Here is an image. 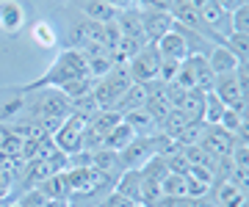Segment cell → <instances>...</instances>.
I'll return each instance as SVG.
<instances>
[{
	"label": "cell",
	"instance_id": "obj_3",
	"mask_svg": "<svg viewBox=\"0 0 249 207\" xmlns=\"http://www.w3.org/2000/svg\"><path fill=\"white\" fill-rule=\"evenodd\" d=\"M67 116H70V99L64 97L58 89L42 91V94L36 97V102L31 105V119H34V122H42L47 133H50V130H58V125H61Z\"/></svg>",
	"mask_w": 249,
	"mask_h": 207
},
{
	"label": "cell",
	"instance_id": "obj_9",
	"mask_svg": "<svg viewBox=\"0 0 249 207\" xmlns=\"http://www.w3.org/2000/svg\"><path fill=\"white\" fill-rule=\"evenodd\" d=\"M199 146L208 149L213 158H230L232 146H235V135L224 130L222 125H205V133L199 138Z\"/></svg>",
	"mask_w": 249,
	"mask_h": 207
},
{
	"label": "cell",
	"instance_id": "obj_40",
	"mask_svg": "<svg viewBox=\"0 0 249 207\" xmlns=\"http://www.w3.org/2000/svg\"><path fill=\"white\" fill-rule=\"evenodd\" d=\"M11 207H19V205H11Z\"/></svg>",
	"mask_w": 249,
	"mask_h": 207
},
{
	"label": "cell",
	"instance_id": "obj_5",
	"mask_svg": "<svg viewBox=\"0 0 249 207\" xmlns=\"http://www.w3.org/2000/svg\"><path fill=\"white\" fill-rule=\"evenodd\" d=\"M191 6L196 9V17H199V22L205 25V31H211L219 42L232 33L230 14H227L216 0H191Z\"/></svg>",
	"mask_w": 249,
	"mask_h": 207
},
{
	"label": "cell",
	"instance_id": "obj_37",
	"mask_svg": "<svg viewBox=\"0 0 249 207\" xmlns=\"http://www.w3.org/2000/svg\"><path fill=\"white\" fill-rule=\"evenodd\" d=\"M11 135V130L6 125H0V152H3V146H6V138Z\"/></svg>",
	"mask_w": 249,
	"mask_h": 207
},
{
	"label": "cell",
	"instance_id": "obj_38",
	"mask_svg": "<svg viewBox=\"0 0 249 207\" xmlns=\"http://www.w3.org/2000/svg\"><path fill=\"white\" fill-rule=\"evenodd\" d=\"M45 207H67V202H53V199H47Z\"/></svg>",
	"mask_w": 249,
	"mask_h": 207
},
{
	"label": "cell",
	"instance_id": "obj_15",
	"mask_svg": "<svg viewBox=\"0 0 249 207\" xmlns=\"http://www.w3.org/2000/svg\"><path fill=\"white\" fill-rule=\"evenodd\" d=\"M208 58V64H211V69H213V75H224V72H235L238 66H244V64H238V58L227 50L224 45H216L211 53L205 55Z\"/></svg>",
	"mask_w": 249,
	"mask_h": 207
},
{
	"label": "cell",
	"instance_id": "obj_21",
	"mask_svg": "<svg viewBox=\"0 0 249 207\" xmlns=\"http://www.w3.org/2000/svg\"><path fill=\"white\" fill-rule=\"evenodd\" d=\"M122 163H119V152H114V149H97V152H91V169L100 171V174H106V177H111L116 169H119Z\"/></svg>",
	"mask_w": 249,
	"mask_h": 207
},
{
	"label": "cell",
	"instance_id": "obj_13",
	"mask_svg": "<svg viewBox=\"0 0 249 207\" xmlns=\"http://www.w3.org/2000/svg\"><path fill=\"white\" fill-rule=\"evenodd\" d=\"M188 64H191V72H194L196 89L205 91V94H211V91H213V83H216V75H213V69H211L208 58L199 55V53H191L188 55Z\"/></svg>",
	"mask_w": 249,
	"mask_h": 207
},
{
	"label": "cell",
	"instance_id": "obj_29",
	"mask_svg": "<svg viewBox=\"0 0 249 207\" xmlns=\"http://www.w3.org/2000/svg\"><path fill=\"white\" fill-rule=\"evenodd\" d=\"M222 113H224L222 99L216 97L213 91H211V94H205V116H202V122H205V125H219V119H222Z\"/></svg>",
	"mask_w": 249,
	"mask_h": 207
},
{
	"label": "cell",
	"instance_id": "obj_11",
	"mask_svg": "<svg viewBox=\"0 0 249 207\" xmlns=\"http://www.w3.org/2000/svg\"><path fill=\"white\" fill-rule=\"evenodd\" d=\"M155 50L160 53V58H172V61H186L188 55H191V50H188V39H186V33H183L178 25L172 28L166 36H160L158 42H155Z\"/></svg>",
	"mask_w": 249,
	"mask_h": 207
},
{
	"label": "cell",
	"instance_id": "obj_7",
	"mask_svg": "<svg viewBox=\"0 0 249 207\" xmlns=\"http://www.w3.org/2000/svg\"><path fill=\"white\" fill-rule=\"evenodd\" d=\"M86 125H89V119L78 116V113H70V116L64 119L61 125H58V130H55V135H53L58 152H64L67 158L78 155L80 152V138H83Z\"/></svg>",
	"mask_w": 249,
	"mask_h": 207
},
{
	"label": "cell",
	"instance_id": "obj_34",
	"mask_svg": "<svg viewBox=\"0 0 249 207\" xmlns=\"http://www.w3.org/2000/svg\"><path fill=\"white\" fill-rule=\"evenodd\" d=\"M142 3L147 6V9H152V11H169L175 0H142Z\"/></svg>",
	"mask_w": 249,
	"mask_h": 207
},
{
	"label": "cell",
	"instance_id": "obj_30",
	"mask_svg": "<svg viewBox=\"0 0 249 207\" xmlns=\"http://www.w3.org/2000/svg\"><path fill=\"white\" fill-rule=\"evenodd\" d=\"M230 28L232 33H249V6H241L230 14Z\"/></svg>",
	"mask_w": 249,
	"mask_h": 207
},
{
	"label": "cell",
	"instance_id": "obj_18",
	"mask_svg": "<svg viewBox=\"0 0 249 207\" xmlns=\"http://www.w3.org/2000/svg\"><path fill=\"white\" fill-rule=\"evenodd\" d=\"M80 6V11L86 14V19H91V22H111V19L116 17V11L108 6L106 0H75Z\"/></svg>",
	"mask_w": 249,
	"mask_h": 207
},
{
	"label": "cell",
	"instance_id": "obj_19",
	"mask_svg": "<svg viewBox=\"0 0 249 207\" xmlns=\"http://www.w3.org/2000/svg\"><path fill=\"white\" fill-rule=\"evenodd\" d=\"M133 138H136L133 127L127 125V122H119V125H116L108 135H103V146H106V149H114V152H122Z\"/></svg>",
	"mask_w": 249,
	"mask_h": 207
},
{
	"label": "cell",
	"instance_id": "obj_27",
	"mask_svg": "<svg viewBox=\"0 0 249 207\" xmlns=\"http://www.w3.org/2000/svg\"><path fill=\"white\" fill-rule=\"evenodd\" d=\"M222 45L227 47L235 58H238V64H244V66H247V58H249V33H230Z\"/></svg>",
	"mask_w": 249,
	"mask_h": 207
},
{
	"label": "cell",
	"instance_id": "obj_22",
	"mask_svg": "<svg viewBox=\"0 0 249 207\" xmlns=\"http://www.w3.org/2000/svg\"><path fill=\"white\" fill-rule=\"evenodd\" d=\"M122 122H127V125L133 127L136 135H155V130H158V122L147 113V111H133V113H124Z\"/></svg>",
	"mask_w": 249,
	"mask_h": 207
},
{
	"label": "cell",
	"instance_id": "obj_26",
	"mask_svg": "<svg viewBox=\"0 0 249 207\" xmlns=\"http://www.w3.org/2000/svg\"><path fill=\"white\" fill-rule=\"evenodd\" d=\"M183 155H186L188 166H205V169H211V171L216 169V160H219V158H213V155L208 152V149H202L199 144L183 146Z\"/></svg>",
	"mask_w": 249,
	"mask_h": 207
},
{
	"label": "cell",
	"instance_id": "obj_4",
	"mask_svg": "<svg viewBox=\"0 0 249 207\" xmlns=\"http://www.w3.org/2000/svg\"><path fill=\"white\" fill-rule=\"evenodd\" d=\"M130 83H133V78L127 75V66H114L111 72L97 78V80H94V89H91V97L97 102V108L114 111V105L119 102V97L127 91Z\"/></svg>",
	"mask_w": 249,
	"mask_h": 207
},
{
	"label": "cell",
	"instance_id": "obj_31",
	"mask_svg": "<svg viewBox=\"0 0 249 207\" xmlns=\"http://www.w3.org/2000/svg\"><path fill=\"white\" fill-rule=\"evenodd\" d=\"M17 205L19 207H45L47 205V196L39 188H25V193L19 196Z\"/></svg>",
	"mask_w": 249,
	"mask_h": 207
},
{
	"label": "cell",
	"instance_id": "obj_35",
	"mask_svg": "<svg viewBox=\"0 0 249 207\" xmlns=\"http://www.w3.org/2000/svg\"><path fill=\"white\" fill-rule=\"evenodd\" d=\"M106 3L116 11V14H119V11H130V9H133L136 0H106Z\"/></svg>",
	"mask_w": 249,
	"mask_h": 207
},
{
	"label": "cell",
	"instance_id": "obj_24",
	"mask_svg": "<svg viewBox=\"0 0 249 207\" xmlns=\"http://www.w3.org/2000/svg\"><path fill=\"white\" fill-rule=\"evenodd\" d=\"M188 119L183 116V111H178V108H172L166 116L158 122V130H160V135H166V138H178V133L183 130V125H186Z\"/></svg>",
	"mask_w": 249,
	"mask_h": 207
},
{
	"label": "cell",
	"instance_id": "obj_28",
	"mask_svg": "<svg viewBox=\"0 0 249 207\" xmlns=\"http://www.w3.org/2000/svg\"><path fill=\"white\" fill-rule=\"evenodd\" d=\"M160 196L163 199L186 196V174H166V180L160 182Z\"/></svg>",
	"mask_w": 249,
	"mask_h": 207
},
{
	"label": "cell",
	"instance_id": "obj_16",
	"mask_svg": "<svg viewBox=\"0 0 249 207\" xmlns=\"http://www.w3.org/2000/svg\"><path fill=\"white\" fill-rule=\"evenodd\" d=\"M116 28L124 39H136V42H147L144 39V28H142V14L139 11H119L116 14Z\"/></svg>",
	"mask_w": 249,
	"mask_h": 207
},
{
	"label": "cell",
	"instance_id": "obj_2",
	"mask_svg": "<svg viewBox=\"0 0 249 207\" xmlns=\"http://www.w3.org/2000/svg\"><path fill=\"white\" fill-rule=\"evenodd\" d=\"M247 86H249L247 66H238L235 72L216 75L213 94L222 99L224 108H232V111H238V113L247 116Z\"/></svg>",
	"mask_w": 249,
	"mask_h": 207
},
{
	"label": "cell",
	"instance_id": "obj_32",
	"mask_svg": "<svg viewBox=\"0 0 249 207\" xmlns=\"http://www.w3.org/2000/svg\"><path fill=\"white\" fill-rule=\"evenodd\" d=\"M97 207H139L136 202H130L127 196H122L119 191H108L106 196L97 202Z\"/></svg>",
	"mask_w": 249,
	"mask_h": 207
},
{
	"label": "cell",
	"instance_id": "obj_23",
	"mask_svg": "<svg viewBox=\"0 0 249 207\" xmlns=\"http://www.w3.org/2000/svg\"><path fill=\"white\" fill-rule=\"evenodd\" d=\"M119 122H122V113H116V111H108V108H100L97 113H91L89 127L94 130V133H100V135H108L116 125H119Z\"/></svg>",
	"mask_w": 249,
	"mask_h": 207
},
{
	"label": "cell",
	"instance_id": "obj_36",
	"mask_svg": "<svg viewBox=\"0 0 249 207\" xmlns=\"http://www.w3.org/2000/svg\"><path fill=\"white\" fill-rule=\"evenodd\" d=\"M216 3H219V6H222V9L227 11V14H232V11L241 9V6H249L247 0H216Z\"/></svg>",
	"mask_w": 249,
	"mask_h": 207
},
{
	"label": "cell",
	"instance_id": "obj_10",
	"mask_svg": "<svg viewBox=\"0 0 249 207\" xmlns=\"http://www.w3.org/2000/svg\"><path fill=\"white\" fill-rule=\"evenodd\" d=\"M142 14V28H144V39L155 45L160 36H166L172 28H175V19H172L169 11H152V9H144L139 11Z\"/></svg>",
	"mask_w": 249,
	"mask_h": 207
},
{
	"label": "cell",
	"instance_id": "obj_25",
	"mask_svg": "<svg viewBox=\"0 0 249 207\" xmlns=\"http://www.w3.org/2000/svg\"><path fill=\"white\" fill-rule=\"evenodd\" d=\"M202 133H205V122H202V119H191V122L183 125V130L178 133L175 141H178L180 146H194V144H199Z\"/></svg>",
	"mask_w": 249,
	"mask_h": 207
},
{
	"label": "cell",
	"instance_id": "obj_20",
	"mask_svg": "<svg viewBox=\"0 0 249 207\" xmlns=\"http://www.w3.org/2000/svg\"><path fill=\"white\" fill-rule=\"evenodd\" d=\"M178 111H183V116H186L188 122H191V119H202L205 116V91L188 89Z\"/></svg>",
	"mask_w": 249,
	"mask_h": 207
},
{
	"label": "cell",
	"instance_id": "obj_12",
	"mask_svg": "<svg viewBox=\"0 0 249 207\" xmlns=\"http://www.w3.org/2000/svg\"><path fill=\"white\" fill-rule=\"evenodd\" d=\"M147 94H150V83H130L127 86V91H124L122 97H119V102L114 105L116 113H133V111H142L144 102H147Z\"/></svg>",
	"mask_w": 249,
	"mask_h": 207
},
{
	"label": "cell",
	"instance_id": "obj_8",
	"mask_svg": "<svg viewBox=\"0 0 249 207\" xmlns=\"http://www.w3.org/2000/svg\"><path fill=\"white\" fill-rule=\"evenodd\" d=\"M158 155V141L155 135H136L130 144L119 152V163L122 169H142L147 160H152Z\"/></svg>",
	"mask_w": 249,
	"mask_h": 207
},
{
	"label": "cell",
	"instance_id": "obj_39",
	"mask_svg": "<svg viewBox=\"0 0 249 207\" xmlns=\"http://www.w3.org/2000/svg\"><path fill=\"white\" fill-rule=\"evenodd\" d=\"M0 169H3V160H0Z\"/></svg>",
	"mask_w": 249,
	"mask_h": 207
},
{
	"label": "cell",
	"instance_id": "obj_33",
	"mask_svg": "<svg viewBox=\"0 0 249 207\" xmlns=\"http://www.w3.org/2000/svg\"><path fill=\"white\" fill-rule=\"evenodd\" d=\"M14 177H11L9 171L6 169H0V202H3V199H9V193L11 191H14Z\"/></svg>",
	"mask_w": 249,
	"mask_h": 207
},
{
	"label": "cell",
	"instance_id": "obj_6",
	"mask_svg": "<svg viewBox=\"0 0 249 207\" xmlns=\"http://www.w3.org/2000/svg\"><path fill=\"white\" fill-rule=\"evenodd\" d=\"M127 66V75L133 78V83H155L158 80V66H160V53L155 50V45H147L139 50V53L124 64Z\"/></svg>",
	"mask_w": 249,
	"mask_h": 207
},
{
	"label": "cell",
	"instance_id": "obj_1",
	"mask_svg": "<svg viewBox=\"0 0 249 207\" xmlns=\"http://www.w3.org/2000/svg\"><path fill=\"white\" fill-rule=\"evenodd\" d=\"M80 78H91L89 72V61H86V55L80 53V50H64L58 58H55V64L47 69L45 78H39V80H34L31 86H28V91H39V89H61L64 83L70 80H80Z\"/></svg>",
	"mask_w": 249,
	"mask_h": 207
},
{
	"label": "cell",
	"instance_id": "obj_14",
	"mask_svg": "<svg viewBox=\"0 0 249 207\" xmlns=\"http://www.w3.org/2000/svg\"><path fill=\"white\" fill-rule=\"evenodd\" d=\"M142 188H144L142 171L139 169H124L114 191H119L122 196H127L130 202H136V205H142Z\"/></svg>",
	"mask_w": 249,
	"mask_h": 207
},
{
	"label": "cell",
	"instance_id": "obj_17",
	"mask_svg": "<svg viewBox=\"0 0 249 207\" xmlns=\"http://www.w3.org/2000/svg\"><path fill=\"white\" fill-rule=\"evenodd\" d=\"M36 188L42 191L47 199H53V202H67V199H70V182H67V174H64V171L50 174V177L42 180Z\"/></svg>",
	"mask_w": 249,
	"mask_h": 207
}]
</instances>
